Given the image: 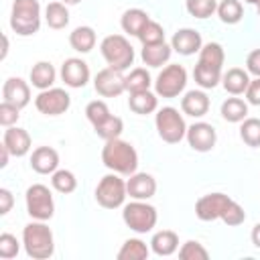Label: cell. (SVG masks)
<instances>
[{
    "instance_id": "obj_1",
    "label": "cell",
    "mask_w": 260,
    "mask_h": 260,
    "mask_svg": "<svg viewBox=\"0 0 260 260\" xmlns=\"http://www.w3.org/2000/svg\"><path fill=\"white\" fill-rule=\"evenodd\" d=\"M102 162L112 173L130 177L138 169V152L130 142H126L122 138L106 140V144L102 148Z\"/></svg>"
},
{
    "instance_id": "obj_2",
    "label": "cell",
    "mask_w": 260,
    "mask_h": 260,
    "mask_svg": "<svg viewBox=\"0 0 260 260\" xmlns=\"http://www.w3.org/2000/svg\"><path fill=\"white\" fill-rule=\"evenodd\" d=\"M22 246L28 258L32 260H47L55 254V238L47 221L32 219L22 230Z\"/></svg>"
},
{
    "instance_id": "obj_3",
    "label": "cell",
    "mask_w": 260,
    "mask_h": 260,
    "mask_svg": "<svg viewBox=\"0 0 260 260\" xmlns=\"http://www.w3.org/2000/svg\"><path fill=\"white\" fill-rule=\"evenodd\" d=\"M10 28L20 37H30L41 28L39 0H14L10 10Z\"/></svg>"
},
{
    "instance_id": "obj_4",
    "label": "cell",
    "mask_w": 260,
    "mask_h": 260,
    "mask_svg": "<svg viewBox=\"0 0 260 260\" xmlns=\"http://www.w3.org/2000/svg\"><path fill=\"white\" fill-rule=\"evenodd\" d=\"M100 51H102V57L106 59L108 67H112V69L126 71L134 63V49L124 35L104 37L100 43Z\"/></svg>"
},
{
    "instance_id": "obj_5",
    "label": "cell",
    "mask_w": 260,
    "mask_h": 260,
    "mask_svg": "<svg viewBox=\"0 0 260 260\" xmlns=\"http://www.w3.org/2000/svg\"><path fill=\"white\" fill-rule=\"evenodd\" d=\"M122 219L126 223V228H130L136 234H148L154 230L158 213L156 207L150 205L148 201H140V199H132L130 203L122 205Z\"/></svg>"
},
{
    "instance_id": "obj_6",
    "label": "cell",
    "mask_w": 260,
    "mask_h": 260,
    "mask_svg": "<svg viewBox=\"0 0 260 260\" xmlns=\"http://www.w3.org/2000/svg\"><path fill=\"white\" fill-rule=\"evenodd\" d=\"M154 126H156V132L160 136L162 142L167 144H177L185 138L187 134V124H185V118L183 114L173 108V106H165L160 110H156V116H154Z\"/></svg>"
},
{
    "instance_id": "obj_7",
    "label": "cell",
    "mask_w": 260,
    "mask_h": 260,
    "mask_svg": "<svg viewBox=\"0 0 260 260\" xmlns=\"http://www.w3.org/2000/svg\"><path fill=\"white\" fill-rule=\"evenodd\" d=\"M128 197V189H126V181L120 179L118 173H110L104 175L95 187V201L104 207V209H118L124 205Z\"/></svg>"
},
{
    "instance_id": "obj_8",
    "label": "cell",
    "mask_w": 260,
    "mask_h": 260,
    "mask_svg": "<svg viewBox=\"0 0 260 260\" xmlns=\"http://www.w3.org/2000/svg\"><path fill=\"white\" fill-rule=\"evenodd\" d=\"M24 203H26V213L32 219L39 221H49L55 215V201H53V193L47 185L43 183H35L26 189L24 193Z\"/></svg>"
},
{
    "instance_id": "obj_9",
    "label": "cell",
    "mask_w": 260,
    "mask_h": 260,
    "mask_svg": "<svg viewBox=\"0 0 260 260\" xmlns=\"http://www.w3.org/2000/svg\"><path fill=\"white\" fill-rule=\"evenodd\" d=\"M187 85V69L179 63H171L167 67H162V71L156 75L154 79V93L158 98H177L183 93Z\"/></svg>"
},
{
    "instance_id": "obj_10",
    "label": "cell",
    "mask_w": 260,
    "mask_h": 260,
    "mask_svg": "<svg viewBox=\"0 0 260 260\" xmlns=\"http://www.w3.org/2000/svg\"><path fill=\"white\" fill-rule=\"evenodd\" d=\"M69 106H71V95L61 87L43 89L35 98V108L45 116H61L69 110Z\"/></svg>"
},
{
    "instance_id": "obj_11",
    "label": "cell",
    "mask_w": 260,
    "mask_h": 260,
    "mask_svg": "<svg viewBox=\"0 0 260 260\" xmlns=\"http://www.w3.org/2000/svg\"><path fill=\"white\" fill-rule=\"evenodd\" d=\"M93 87L102 98H118L126 91V77L122 75V71L106 67L93 77Z\"/></svg>"
},
{
    "instance_id": "obj_12",
    "label": "cell",
    "mask_w": 260,
    "mask_h": 260,
    "mask_svg": "<svg viewBox=\"0 0 260 260\" xmlns=\"http://www.w3.org/2000/svg\"><path fill=\"white\" fill-rule=\"evenodd\" d=\"M232 201L230 195L225 193H207L203 197L197 199L195 203V215L201 219V221H215V219H221V213L223 209L228 207V203Z\"/></svg>"
},
{
    "instance_id": "obj_13",
    "label": "cell",
    "mask_w": 260,
    "mask_h": 260,
    "mask_svg": "<svg viewBox=\"0 0 260 260\" xmlns=\"http://www.w3.org/2000/svg\"><path fill=\"white\" fill-rule=\"evenodd\" d=\"M63 83L67 87H73V89H79V87H85L91 73H89V65L79 59V57H69L63 61L61 65V71H59Z\"/></svg>"
},
{
    "instance_id": "obj_14",
    "label": "cell",
    "mask_w": 260,
    "mask_h": 260,
    "mask_svg": "<svg viewBox=\"0 0 260 260\" xmlns=\"http://www.w3.org/2000/svg\"><path fill=\"white\" fill-rule=\"evenodd\" d=\"M185 138L195 152H209L217 142V132L207 122H195V124L187 126Z\"/></svg>"
},
{
    "instance_id": "obj_15",
    "label": "cell",
    "mask_w": 260,
    "mask_h": 260,
    "mask_svg": "<svg viewBox=\"0 0 260 260\" xmlns=\"http://www.w3.org/2000/svg\"><path fill=\"white\" fill-rule=\"evenodd\" d=\"M171 47L175 53L183 55V57H189V55H195L201 51L203 47V39H201V32L195 30V28H179L173 39H171Z\"/></svg>"
},
{
    "instance_id": "obj_16",
    "label": "cell",
    "mask_w": 260,
    "mask_h": 260,
    "mask_svg": "<svg viewBox=\"0 0 260 260\" xmlns=\"http://www.w3.org/2000/svg\"><path fill=\"white\" fill-rule=\"evenodd\" d=\"M2 102L14 104L16 108H26L30 104V85L22 77H8L2 85Z\"/></svg>"
},
{
    "instance_id": "obj_17",
    "label": "cell",
    "mask_w": 260,
    "mask_h": 260,
    "mask_svg": "<svg viewBox=\"0 0 260 260\" xmlns=\"http://www.w3.org/2000/svg\"><path fill=\"white\" fill-rule=\"evenodd\" d=\"M126 189H128V197L130 199L148 201L156 193V179L152 175H148V173H134L126 181Z\"/></svg>"
},
{
    "instance_id": "obj_18",
    "label": "cell",
    "mask_w": 260,
    "mask_h": 260,
    "mask_svg": "<svg viewBox=\"0 0 260 260\" xmlns=\"http://www.w3.org/2000/svg\"><path fill=\"white\" fill-rule=\"evenodd\" d=\"M2 142L6 144V148L10 150L12 156H26L32 148V140H30V134L24 130V128H18V126H10L4 130V138Z\"/></svg>"
},
{
    "instance_id": "obj_19",
    "label": "cell",
    "mask_w": 260,
    "mask_h": 260,
    "mask_svg": "<svg viewBox=\"0 0 260 260\" xmlns=\"http://www.w3.org/2000/svg\"><path fill=\"white\" fill-rule=\"evenodd\" d=\"M30 169L39 175H53L59 169V152L51 146H37L30 154Z\"/></svg>"
},
{
    "instance_id": "obj_20",
    "label": "cell",
    "mask_w": 260,
    "mask_h": 260,
    "mask_svg": "<svg viewBox=\"0 0 260 260\" xmlns=\"http://www.w3.org/2000/svg\"><path fill=\"white\" fill-rule=\"evenodd\" d=\"M209 98L203 89H191L181 98V110L191 118H203L209 112Z\"/></svg>"
},
{
    "instance_id": "obj_21",
    "label": "cell",
    "mask_w": 260,
    "mask_h": 260,
    "mask_svg": "<svg viewBox=\"0 0 260 260\" xmlns=\"http://www.w3.org/2000/svg\"><path fill=\"white\" fill-rule=\"evenodd\" d=\"M171 55H173V47L167 41L154 43V45H142V51H140V59L148 67H162L165 63H169Z\"/></svg>"
},
{
    "instance_id": "obj_22",
    "label": "cell",
    "mask_w": 260,
    "mask_h": 260,
    "mask_svg": "<svg viewBox=\"0 0 260 260\" xmlns=\"http://www.w3.org/2000/svg\"><path fill=\"white\" fill-rule=\"evenodd\" d=\"M221 85L230 95H242L250 85V73L242 67H232L221 73Z\"/></svg>"
},
{
    "instance_id": "obj_23",
    "label": "cell",
    "mask_w": 260,
    "mask_h": 260,
    "mask_svg": "<svg viewBox=\"0 0 260 260\" xmlns=\"http://www.w3.org/2000/svg\"><path fill=\"white\" fill-rule=\"evenodd\" d=\"M150 250L156 256H173L179 250V236L173 230H160L152 236Z\"/></svg>"
},
{
    "instance_id": "obj_24",
    "label": "cell",
    "mask_w": 260,
    "mask_h": 260,
    "mask_svg": "<svg viewBox=\"0 0 260 260\" xmlns=\"http://www.w3.org/2000/svg\"><path fill=\"white\" fill-rule=\"evenodd\" d=\"M128 108H130L134 114H138V116L152 114V112L158 110V95L152 93L150 89L130 93V98H128Z\"/></svg>"
},
{
    "instance_id": "obj_25",
    "label": "cell",
    "mask_w": 260,
    "mask_h": 260,
    "mask_svg": "<svg viewBox=\"0 0 260 260\" xmlns=\"http://www.w3.org/2000/svg\"><path fill=\"white\" fill-rule=\"evenodd\" d=\"M28 77H30L32 87H37V89L43 91V89L53 87V83H55V79H57V71H55V67H53L49 61H39V63L32 65Z\"/></svg>"
},
{
    "instance_id": "obj_26",
    "label": "cell",
    "mask_w": 260,
    "mask_h": 260,
    "mask_svg": "<svg viewBox=\"0 0 260 260\" xmlns=\"http://www.w3.org/2000/svg\"><path fill=\"white\" fill-rule=\"evenodd\" d=\"M148 20H150V16H148L142 8H128V10L122 14V18H120V26H122V30H124L126 35L138 37L140 30L146 26Z\"/></svg>"
},
{
    "instance_id": "obj_27",
    "label": "cell",
    "mask_w": 260,
    "mask_h": 260,
    "mask_svg": "<svg viewBox=\"0 0 260 260\" xmlns=\"http://www.w3.org/2000/svg\"><path fill=\"white\" fill-rule=\"evenodd\" d=\"M95 30L91 26H75L71 32H69V45L73 51L77 53H89L93 47H95Z\"/></svg>"
},
{
    "instance_id": "obj_28",
    "label": "cell",
    "mask_w": 260,
    "mask_h": 260,
    "mask_svg": "<svg viewBox=\"0 0 260 260\" xmlns=\"http://www.w3.org/2000/svg\"><path fill=\"white\" fill-rule=\"evenodd\" d=\"M223 61H225V51H223V47H221L219 43L209 41V43H205V45L201 47V51H199V61H197L199 65L221 71Z\"/></svg>"
},
{
    "instance_id": "obj_29",
    "label": "cell",
    "mask_w": 260,
    "mask_h": 260,
    "mask_svg": "<svg viewBox=\"0 0 260 260\" xmlns=\"http://www.w3.org/2000/svg\"><path fill=\"white\" fill-rule=\"evenodd\" d=\"M221 118L225 122H232V124H240L248 118V102H244L242 98L238 95H232L228 98L223 104H221Z\"/></svg>"
},
{
    "instance_id": "obj_30",
    "label": "cell",
    "mask_w": 260,
    "mask_h": 260,
    "mask_svg": "<svg viewBox=\"0 0 260 260\" xmlns=\"http://www.w3.org/2000/svg\"><path fill=\"white\" fill-rule=\"evenodd\" d=\"M45 22L49 24V28L53 30H61L69 24V10H67V4L65 2H49L47 8H45Z\"/></svg>"
},
{
    "instance_id": "obj_31",
    "label": "cell",
    "mask_w": 260,
    "mask_h": 260,
    "mask_svg": "<svg viewBox=\"0 0 260 260\" xmlns=\"http://www.w3.org/2000/svg\"><path fill=\"white\" fill-rule=\"evenodd\" d=\"M150 248L140 238H128L118 250V260H146Z\"/></svg>"
},
{
    "instance_id": "obj_32",
    "label": "cell",
    "mask_w": 260,
    "mask_h": 260,
    "mask_svg": "<svg viewBox=\"0 0 260 260\" xmlns=\"http://www.w3.org/2000/svg\"><path fill=\"white\" fill-rule=\"evenodd\" d=\"M215 12L223 24H238L244 16V6L240 0H221Z\"/></svg>"
},
{
    "instance_id": "obj_33",
    "label": "cell",
    "mask_w": 260,
    "mask_h": 260,
    "mask_svg": "<svg viewBox=\"0 0 260 260\" xmlns=\"http://www.w3.org/2000/svg\"><path fill=\"white\" fill-rule=\"evenodd\" d=\"M152 85V77L144 67H134L128 75H126V91L128 93H136V91H146Z\"/></svg>"
},
{
    "instance_id": "obj_34",
    "label": "cell",
    "mask_w": 260,
    "mask_h": 260,
    "mask_svg": "<svg viewBox=\"0 0 260 260\" xmlns=\"http://www.w3.org/2000/svg\"><path fill=\"white\" fill-rule=\"evenodd\" d=\"M51 187L57 191V193H63V195H69L77 189V179L71 171L67 169H57L53 175H51Z\"/></svg>"
},
{
    "instance_id": "obj_35",
    "label": "cell",
    "mask_w": 260,
    "mask_h": 260,
    "mask_svg": "<svg viewBox=\"0 0 260 260\" xmlns=\"http://www.w3.org/2000/svg\"><path fill=\"white\" fill-rule=\"evenodd\" d=\"M193 77H195V83H197L201 89H213L215 85L221 83V71L203 67V65H199V63H197L195 69H193Z\"/></svg>"
},
{
    "instance_id": "obj_36",
    "label": "cell",
    "mask_w": 260,
    "mask_h": 260,
    "mask_svg": "<svg viewBox=\"0 0 260 260\" xmlns=\"http://www.w3.org/2000/svg\"><path fill=\"white\" fill-rule=\"evenodd\" d=\"M93 130H95V134L106 142V140H114V138H120V134L124 132V122H122V118H118V116H110V118H106L102 124H98V126H93Z\"/></svg>"
},
{
    "instance_id": "obj_37",
    "label": "cell",
    "mask_w": 260,
    "mask_h": 260,
    "mask_svg": "<svg viewBox=\"0 0 260 260\" xmlns=\"http://www.w3.org/2000/svg\"><path fill=\"white\" fill-rule=\"evenodd\" d=\"M240 138L244 144L258 148L260 146V118H246L240 122Z\"/></svg>"
},
{
    "instance_id": "obj_38",
    "label": "cell",
    "mask_w": 260,
    "mask_h": 260,
    "mask_svg": "<svg viewBox=\"0 0 260 260\" xmlns=\"http://www.w3.org/2000/svg\"><path fill=\"white\" fill-rule=\"evenodd\" d=\"M185 8L193 18H209L217 10V0H185Z\"/></svg>"
},
{
    "instance_id": "obj_39",
    "label": "cell",
    "mask_w": 260,
    "mask_h": 260,
    "mask_svg": "<svg viewBox=\"0 0 260 260\" xmlns=\"http://www.w3.org/2000/svg\"><path fill=\"white\" fill-rule=\"evenodd\" d=\"M179 258L181 260H207L209 252L205 250V246L197 240H187L181 248H179Z\"/></svg>"
},
{
    "instance_id": "obj_40",
    "label": "cell",
    "mask_w": 260,
    "mask_h": 260,
    "mask_svg": "<svg viewBox=\"0 0 260 260\" xmlns=\"http://www.w3.org/2000/svg\"><path fill=\"white\" fill-rule=\"evenodd\" d=\"M142 45H154V43H162L165 41V28L156 22V20H148L146 26L140 30V35L136 37Z\"/></svg>"
},
{
    "instance_id": "obj_41",
    "label": "cell",
    "mask_w": 260,
    "mask_h": 260,
    "mask_svg": "<svg viewBox=\"0 0 260 260\" xmlns=\"http://www.w3.org/2000/svg\"><path fill=\"white\" fill-rule=\"evenodd\" d=\"M112 114H110V108H108V104L104 102V100H93V102H89L87 106H85V118L91 122V126H98V124H102L106 118H110Z\"/></svg>"
},
{
    "instance_id": "obj_42",
    "label": "cell",
    "mask_w": 260,
    "mask_h": 260,
    "mask_svg": "<svg viewBox=\"0 0 260 260\" xmlns=\"http://www.w3.org/2000/svg\"><path fill=\"white\" fill-rule=\"evenodd\" d=\"M221 221L225 223V225H230V228H236V225H242L244 221H246V211H244V207L238 203V201H230L228 203V207L223 209V213H221Z\"/></svg>"
},
{
    "instance_id": "obj_43",
    "label": "cell",
    "mask_w": 260,
    "mask_h": 260,
    "mask_svg": "<svg viewBox=\"0 0 260 260\" xmlns=\"http://www.w3.org/2000/svg\"><path fill=\"white\" fill-rule=\"evenodd\" d=\"M18 252H20V242L16 240V236H12L8 232L0 234V258L10 260V258L18 256Z\"/></svg>"
},
{
    "instance_id": "obj_44",
    "label": "cell",
    "mask_w": 260,
    "mask_h": 260,
    "mask_svg": "<svg viewBox=\"0 0 260 260\" xmlns=\"http://www.w3.org/2000/svg\"><path fill=\"white\" fill-rule=\"evenodd\" d=\"M18 118H20V108H16L14 104H8V102H2L0 104V124L4 128L16 126Z\"/></svg>"
},
{
    "instance_id": "obj_45",
    "label": "cell",
    "mask_w": 260,
    "mask_h": 260,
    "mask_svg": "<svg viewBox=\"0 0 260 260\" xmlns=\"http://www.w3.org/2000/svg\"><path fill=\"white\" fill-rule=\"evenodd\" d=\"M246 71L254 77H260V49H254L246 57Z\"/></svg>"
},
{
    "instance_id": "obj_46",
    "label": "cell",
    "mask_w": 260,
    "mask_h": 260,
    "mask_svg": "<svg viewBox=\"0 0 260 260\" xmlns=\"http://www.w3.org/2000/svg\"><path fill=\"white\" fill-rule=\"evenodd\" d=\"M246 102L252 104V106H260V77H254L250 79V85L246 89Z\"/></svg>"
},
{
    "instance_id": "obj_47",
    "label": "cell",
    "mask_w": 260,
    "mask_h": 260,
    "mask_svg": "<svg viewBox=\"0 0 260 260\" xmlns=\"http://www.w3.org/2000/svg\"><path fill=\"white\" fill-rule=\"evenodd\" d=\"M14 205V197H12V191L2 187L0 189V215H6Z\"/></svg>"
},
{
    "instance_id": "obj_48",
    "label": "cell",
    "mask_w": 260,
    "mask_h": 260,
    "mask_svg": "<svg viewBox=\"0 0 260 260\" xmlns=\"http://www.w3.org/2000/svg\"><path fill=\"white\" fill-rule=\"evenodd\" d=\"M10 156H12V154H10V150H8V148H6V144L2 142V144H0V167H2V169L8 165V158H10Z\"/></svg>"
},
{
    "instance_id": "obj_49",
    "label": "cell",
    "mask_w": 260,
    "mask_h": 260,
    "mask_svg": "<svg viewBox=\"0 0 260 260\" xmlns=\"http://www.w3.org/2000/svg\"><path fill=\"white\" fill-rule=\"evenodd\" d=\"M250 238H252V244L260 250V223H256L254 228H252V234H250Z\"/></svg>"
},
{
    "instance_id": "obj_50",
    "label": "cell",
    "mask_w": 260,
    "mask_h": 260,
    "mask_svg": "<svg viewBox=\"0 0 260 260\" xmlns=\"http://www.w3.org/2000/svg\"><path fill=\"white\" fill-rule=\"evenodd\" d=\"M2 41H4V47H2V55H0V59H6V55H8V37H2Z\"/></svg>"
},
{
    "instance_id": "obj_51",
    "label": "cell",
    "mask_w": 260,
    "mask_h": 260,
    "mask_svg": "<svg viewBox=\"0 0 260 260\" xmlns=\"http://www.w3.org/2000/svg\"><path fill=\"white\" fill-rule=\"evenodd\" d=\"M61 2H65L67 6H75V4H79L81 0H61Z\"/></svg>"
},
{
    "instance_id": "obj_52",
    "label": "cell",
    "mask_w": 260,
    "mask_h": 260,
    "mask_svg": "<svg viewBox=\"0 0 260 260\" xmlns=\"http://www.w3.org/2000/svg\"><path fill=\"white\" fill-rule=\"evenodd\" d=\"M244 2H248V4H254V6H258V4H260V0H244Z\"/></svg>"
},
{
    "instance_id": "obj_53",
    "label": "cell",
    "mask_w": 260,
    "mask_h": 260,
    "mask_svg": "<svg viewBox=\"0 0 260 260\" xmlns=\"http://www.w3.org/2000/svg\"><path fill=\"white\" fill-rule=\"evenodd\" d=\"M256 12H258V16H260V4H258V6H256Z\"/></svg>"
}]
</instances>
